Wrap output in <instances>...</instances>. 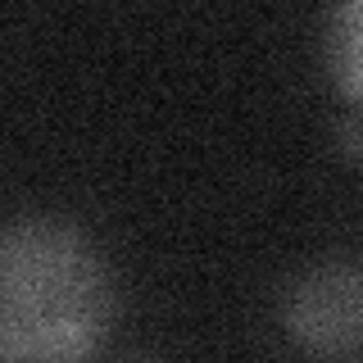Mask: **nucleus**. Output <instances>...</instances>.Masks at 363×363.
Returning <instances> with one entry per match:
<instances>
[{"mask_svg":"<svg viewBox=\"0 0 363 363\" xmlns=\"http://www.w3.org/2000/svg\"><path fill=\"white\" fill-rule=\"evenodd\" d=\"M113 323L109 259L77 223L0 227V363H91Z\"/></svg>","mask_w":363,"mask_h":363,"instance_id":"nucleus-1","label":"nucleus"},{"mask_svg":"<svg viewBox=\"0 0 363 363\" xmlns=\"http://www.w3.org/2000/svg\"><path fill=\"white\" fill-rule=\"evenodd\" d=\"M281 327L304 354L323 363H350L363 332V281L354 259H327L291 281L281 295Z\"/></svg>","mask_w":363,"mask_h":363,"instance_id":"nucleus-2","label":"nucleus"},{"mask_svg":"<svg viewBox=\"0 0 363 363\" xmlns=\"http://www.w3.org/2000/svg\"><path fill=\"white\" fill-rule=\"evenodd\" d=\"M336 45V77H340V91H345V100L359 96V5H340L336 14V28L332 37H327Z\"/></svg>","mask_w":363,"mask_h":363,"instance_id":"nucleus-3","label":"nucleus"},{"mask_svg":"<svg viewBox=\"0 0 363 363\" xmlns=\"http://www.w3.org/2000/svg\"><path fill=\"white\" fill-rule=\"evenodd\" d=\"M128 363H159V359H128Z\"/></svg>","mask_w":363,"mask_h":363,"instance_id":"nucleus-4","label":"nucleus"}]
</instances>
